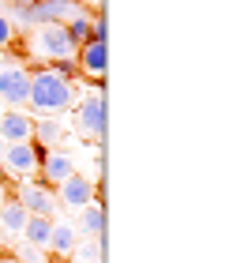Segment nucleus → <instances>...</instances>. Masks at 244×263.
<instances>
[{
    "label": "nucleus",
    "mask_w": 244,
    "mask_h": 263,
    "mask_svg": "<svg viewBox=\"0 0 244 263\" xmlns=\"http://www.w3.org/2000/svg\"><path fill=\"white\" fill-rule=\"evenodd\" d=\"M76 105V83L60 79L53 68H34L30 71V94H27V109L38 117H60Z\"/></svg>",
    "instance_id": "1"
},
{
    "label": "nucleus",
    "mask_w": 244,
    "mask_h": 263,
    "mask_svg": "<svg viewBox=\"0 0 244 263\" xmlns=\"http://www.w3.org/2000/svg\"><path fill=\"white\" fill-rule=\"evenodd\" d=\"M27 94H30V68L19 61L0 64V102L8 109H27Z\"/></svg>",
    "instance_id": "4"
},
{
    "label": "nucleus",
    "mask_w": 244,
    "mask_h": 263,
    "mask_svg": "<svg viewBox=\"0 0 244 263\" xmlns=\"http://www.w3.org/2000/svg\"><path fill=\"white\" fill-rule=\"evenodd\" d=\"M30 136H34V117L27 109L0 113V139L4 143H30Z\"/></svg>",
    "instance_id": "11"
},
{
    "label": "nucleus",
    "mask_w": 244,
    "mask_h": 263,
    "mask_svg": "<svg viewBox=\"0 0 244 263\" xmlns=\"http://www.w3.org/2000/svg\"><path fill=\"white\" fill-rule=\"evenodd\" d=\"M15 38H19V30L11 27V23H8L4 15H0V49H8V45L15 42Z\"/></svg>",
    "instance_id": "20"
},
{
    "label": "nucleus",
    "mask_w": 244,
    "mask_h": 263,
    "mask_svg": "<svg viewBox=\"0 0 244 263\" xmlns=\"http://www.w3.org/2000/svg\"><path fill=\"white\" fill-rule=\"evenodd\" d=\"M15 199L27 214H38V218H53L57 214V192L45 181H38V177H34V181H19Z\"/></svg>",
    "instance_id": "7"
},
{
    "label": "nucleus",
    "mask_w": 244,
    "mask_h": 263,
    "mask_svg": "<svg viewBox=\"0 0 244 263\" xmlns=\"http://www.w3.org/2000/svg\"><path fill=\"white\" fill-rule=\"evenodd\" d=\"M49 230H53V218H38V214H30L27 218V230H23V241L49 252Z\"/></svg>",
    "instance_id": "16"
},
{
    "label": "nucleus",
    "mask_w": 244,
    "mask_h": 263,
    "mask_svg": "<svg viewBox=\"0 0 244 263\" xmlns=\"http://www.w3.org/2000/svg\"><path fill=\"white\" fill-rule=\"evenodd\" d=\"M38 173H42V181L49 188H57V184H64L71 173H76V158L64 151V147H53V151H42V165H38Z\"/></svg>",
    "instance_id": "9"
},
{
    "label": "nucleus",
    "mask_w": 244,
    "mask_h": 263,
    "mask_svg": "<svg viewBox=\"0 0 244 263\" xmlns=\"http://www.w3.org/2000/svg\"><path fill=\"white\" fill-rule=\"evenodd\" d=\"M76 245H79L76 222H68V218H53V230H49V252L60 256V259H68L71 252H76Z\"/></svg>",
    "instance_id": "12"
},
{
    "label": "nucleus",
    "mask_w": 244,
    "mask_h": 263,
    "mask_svg": "<svg viewBox=\"0 0 244 263\" xmlns=\"http://www.w3.org/2000/svg\"><path fill=\"white\" fill-rule=\"evenodd\" d=\"M0 263H19L15 256H0Z\"/></svg>",
    "instance_id": "21"
},
{
    "label": "nucleus",
    "mask_w": 244,
    "mask_h": 263,
    "mask_svg": "<svg viewBox=\"0 0 244 263\" xmlns=\"http://www.w3.org/2000/svg\"><path fill=\"white\" fill-rule=\"evenodd\" d=\"M76 4H98V0H76Z\"/></svg>",
    "instance_id": "24"
},
{
    "label": "nucleus",
    "mask_w": 244,
    "mask_h": 263,
    "mask_svg": "<svg viewBox=\"0 0 244 263\" xmlns=\"http://www.w3.org/2000/svg\"><path fill=\"white\" fill-rule=\"evenodd\" d=\"M4 245H8V237H4V230H0V248H4Z\"/></svg>",
    "instance_id": "23"
},
{
    "label": "nucleus",
    "mask_w": 244,
    "mask_h": 263,
    "mask_svg": "<svg viewBox=\"0 0 244 263\" xmlns=\"http://www.w3.org/2000/svg\"><path fill=\"white\" fill-rule=\"evenodd\" d=\"M76 68H79V79H90L94 87H102V79H105V42H87V45H79Z\"/></svg>",
    "instance_id": "10"
},
{
    "label": "nucleus",
    "mask_w": 244,
    "mask_h": 263,
    "mask_svg": "<svg viewBox=\"0 0 244 263\" xmlns=\"http://www.w3.org/2000/svg\"><path fill=\"white\" fill-rule=\"evenodd\" d=\"M60 139H64V124L57 121V117H42V121H34V136H30V143L38 151H53V147H60Z\"/></svg>",
    "instance_id": "14"
},
{
    "label": "nucleus",
    "mask_w": 244,
    "mask_h": 263,
    "mask_svg": "<svg viewBox=\"0 0 244 263\" xmlns=\"http://www.w3.org/2000/svg\"><path fill=\"white\" fill-rule=\"evenodd\" d=\"M42 165V151L34 143H4V158H0V170L11 181H34Z\"/></svg>",
    "instance_id": "3"
},
{
    "label": "nucleus",
    "mask_w": 244,
    "mask_h": 263,
    "mask_svg": "<svg viewBox=\"0 0 244 263\" xmlns=\"http://www.w3.org/2000/svg\"><path fill=\"white\" fill-rule=\"evenodd\" d=\"M83 11V4H76V0H34V4H27V27H64L68 19H76Z\"/></svg>",
    "instance_id": "5"
},
{
    "label": "nucleus",
    "mask_w": 244,
    "mask_h": 263,
    "mask_svg": "<svg viewBox=\"0 0 244 263\" xmlns=\"http://www.w3.org/2000/svg\"><path fill=\"white\" fill-rule=\"evenodd\" d=\"M15 259L19 263H49V252H42V248H34V245H19Z\"/></svg>",
    "instance_id": "19"
},
{
    "label": "nucleus",
    "mask_w": 244,
    "mask_h": 263,
    "mask_svg": "<svg viewBox=\"0 0 244 263\" xmlns=\"http://www.w3.org/2000/svg\"><path fill=\"white\" fill-rule=\"evenodd\" d=\"M23 49H27V57H34V61H45L49 64H57V61H76V42L68 38V30L64 27H30V34L23 38Z\"/></svg>",
    "instance_id": "2"
},
{
    "label": "nucleus",
    "mask_w": 244,
    "mask_h": 263,
    "mask_svg": "<svg viewBox=\"0 0 244 263\" xmlns=\"http://www.w3.org/2000/svg\"><path fill=\"white\" fill-rule=\"evenodd\" d=\"M4 199H8V188H4V184H0V203H4Z\"/></svg>",
    "instance_id": "22"
},
{
    "label": "nucleus",
    "mask_w": 244,
    "mask_h": 263,
    "mask_svg": "<svg viewBox=\"0 0 244 263\" xmlns=\"http://www.w3.org/2000/svg\"><path fill=\"white\" fill-rule=\"evenodd\" d=\"M71 263H102L105 259V241L102 237H87L83 245H76V252L68 256Z\"/></svg>",
    "instance_id": "18"
},
{
    "label": "nucleus",
    "mask_w": 244,
    "mask_h": 263,
    "mask_svg": "<svg viewBox=\"0 0 244 263\" xmlns=\"http://www.w3.org/2000/svg\"><path fill=\"white\" fill-rule=\"evenodd\" d=\"M0 4H4V0H0Z\"/></svg>",
    "instance_id": "27"
},
{
    "label": "nucleus",
    "mask_w": 244,
    "mask_h": 263,
    "mask_svg": "<svg viewBox=\"0 0 244 263\" xmlns=\"http://www.w3.org/2000/svg\"><path fill=\"white\" fill-rule=\"evenodd\" d=\"M90 27H94V11H87V8H83L76 19H68V23H64V30H68V38L76 42V49L90 42Z\"/></svg>",
    "instance_id": "17"
},
{
    "label": "nucleus",
    "mask_w": 244,
    "mask_h": 263,
    "mask_svg": "<svg viewBox=\"0 0 244 263\" xmlns=\"http://www.w3.org/2000/svg\"><path fill=\"white\" fill-rule=\"evenodd\" d=\"M53 192H57V207L79 211V207H87V203L98 199V184L87 181V177H79V173H71L64 184H57V188H53Z\"/></svg>",
    "instance_id": "8"
},
{
    "label": "nucleus",
    "mask_w": 244,
    "mask_h": 263,
    "mask_svg": "<svg viewBox=\"0 0 244 263\" xmlns=\"http://www.w3.org/2000/svg\"><path fill=\"white\" fill-rule=\"evenodd\" d=\"M76 128H79V136H87L90 143H102L105 136V105H102V87H94L87 98L79 102V109H76Z\"/></svg>",
    "instance_id": "6"
},
{
    "label": "nucleus",
    "mask_w": 244,
    "mask_h": 263,
    "mask_svg": "<svg viewBox=\"0 0 244 263\" xmlns=\"http://www.w3.org/2000/svg\"><path fill=\"white\" fill-rule=\"evenodd\" d=\"M27 218H30V214L19 207L15 196H8L4 203H0V230H4V237H23V230H27Z\"/></svg>",
    "instance_id": "13"
},
{
    "label": "nucleus",
    "mask_w": 244,
    "mask_h": 263,
    "mask_svg": "<svg viewBox=\"0 0 244 263\" xmlns=\"http://www.w3.org/2000/svg\"><path fill=\"white\" fill-rule=\"evenodd\" d=\"M76 233L79 237H102L105 233V211L102 203H87V207H79V218H76Z\"/></svg>",
    "instance_id": "15"
},
{
    "label": "nucleus",
    "mask_w": 244,
    "mask_h": 263,
    "mask_svg": "<svg viewBox=\"0 0 244 263\" xmlns=\"http://www.w3.org/2000/svg\"><path fill=\"white\" fill-rule=\"evenodd\" d=\"M15 4H34V0H15Z\"/></svg>",
    "instance_id": "26"
},
{
    "label": "nucleus",
    "mask_w": 244,
    "mask_h": 263,
    "mask_svg": "<svg viewBox=\"0 0 244 263\" xmlns=\"http://www.w3.org/2000/svg\"><path fill=\"white\" fill-rule=\"evenodd\" d=\"M0 158H4V139H0Z\"/></svg>",
    "instance_id": "25"
}]
</instances>
